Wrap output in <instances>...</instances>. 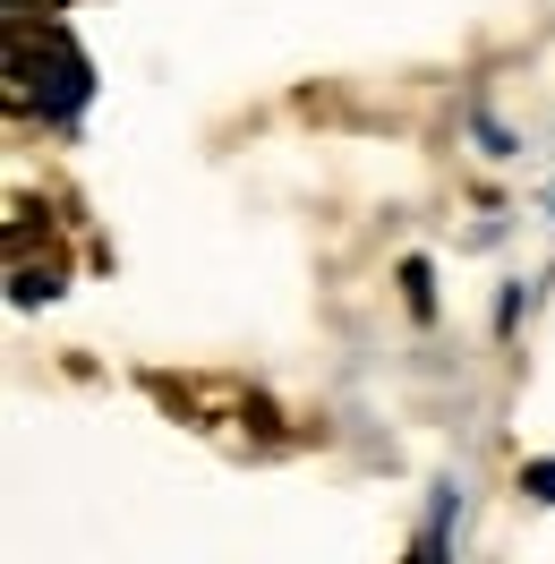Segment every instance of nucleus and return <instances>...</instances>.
Masks as SVG:
<instances>
[{
    "instance_id": "nucleus-1",
    "label": "nucleus",
    "mask_w": 555,
    "mask_h": 564,
    "mask_svg": "<svg viewBox=\"0 0 555 564\" xmlns=\"http://www.w3.org/2000/svg\"><path fill=\"white\" fill-rule=\"evenodd\" d=\"M86 69L77 52L52 26H35V9H9V111H35V104H69Z\"/></svg>"
},
{
    "instance_id": "nucleus-2",
    "label": "nucleus",
    "mask_w": 555,
    "mask_h": 564,
    "mask_svg": "<svg viewBox=\"0 0 555 564\" xmlns=\"http://www.w3.org/2000/svg\"><path fill=\"white\" fill-rule=\"evenodd\" d=\"M530 488H538V496H555V462H538V470H530Z\"/></svg>"
},
{
    "instance_id": "nucleus-3",
    "label": "nucleus",
    "mask_w": 555,
    "mask_h": 564,
    "mask_svg": "<svg viewBox=\"0 0 555 564\" xmlns=\"http://www.w3.org/2000/svg\"><path fill=\"white\" fill-rule=\"evenodd\" d=\"M9 9H35V0H9ZM43 9H61V0H43Z\"/></svg>"
}]
</instances>
